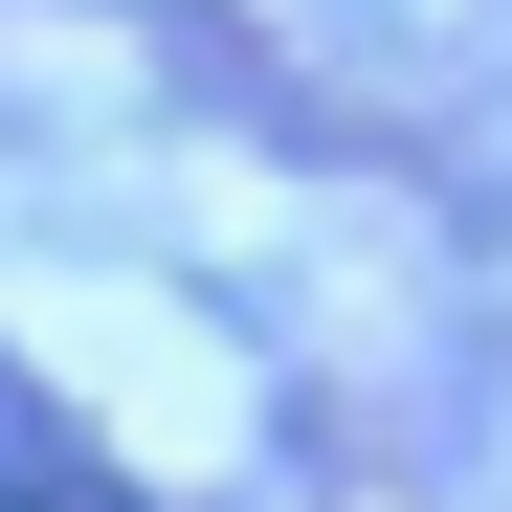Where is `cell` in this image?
<instances>
[{"label":"cell","mask_w":512,"mask_h":512,"mask_svg":"<svg viewBox=\"0 0 512 512\" xmlns=\"http://www.w3.org/2000/svg\"><path fill=\"white\" fill-rule=\"evenodd\" d=\"M0 512H156V490H134V468H112V446H90V423H67L23 357H0Z\"/></svg>","instance_id":"1"}]
</instances>
